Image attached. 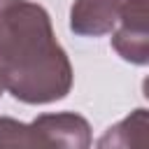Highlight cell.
Instances as JSON below:
<instances>
[{"instance_id": "6da1fadb", "label": "cell", "mask_w": 149, "mask_h": 149, "mask_svg": "<svg viewBox=\"0 0 149 149\" xmlns=\"http://www.w3.org/2000/svg\"><path fill=\"white\" fill-rule=\"evenodd\" d=\"M0 77L5 91L26 105L56 102L70 93L72 63L40 2L0 0Z\"/></svg>"}, {"instance_id": "7a4b0ae2", "label": "cell", "mask_w": 149, "mask_h": 149, "mask_svg": "<svg viewBox=\"0 0 149 149\" xmlns=\"http://www.w3.org/2000/svg\"><path fill=\"white\" fill-rule=\"evenodd\" d=\"M149 12L147 0H123L112 30V49L133 65L149 63Z\"/></svg>"}, {"instance_id": "3957f363", "label": "cell", "mask_w": 149, "mask_h": 149, "mask_svg": "<svg viewBox=\"0 0 149 149\" xmlns=\"http://www.w3.org/2000/svg\"><path fill=\"white\" fill-rule=\"evenodd\" d=\"M51 149H91V123L77 112H49L33 119Z\"/></svg>"}, {"instance_id": "277c9868", "label": "cell", "mask_w": 149, "mask_h": 149, "mask_svg": "<svg viewBox=\"0 0 149 149\" xmlns=\"http://www.w3.org/2000/svg\"><path fill=\"white\" fill-rule=\"evenodd\" d=\"M123 0H74L70 7V30L81 37H100L114 30Z\"/></svg>"}, {"instance_id": "5b68a950", "label": "cell", "mask_w": 149, "mask_h": 149, "mask_svg": "<svg viewBox=\"0 0 149 149\" xmlns=\"http://www.w3.org/2000/svg\"><path fill=\"white\" fill-rule=\"evenodd\" d=\"M95 149H147V109L137 107L126 119L109 126Z\"/></svg>"}, {"instance_id": "8992f818", "label": "cell", "mask_w": 149, "mask_h": 149, "mask_svg": "<svg viewBox=\"0 0 149 149\" xmlns=\"http://www.w3.org/2000/svg\"><path fill=\"white\" fill-rule=\"evenodd\" d=\"M0 149H51V144L33 123L0 116Z\"/></svg>"}, {"instance_id": "52a82bcc", "label": "cell", "mask_w": 149, "mask_h": 149, "mask_svg": "<svg viewBox=\"0 0 149 149\" xmlns=\"http://www.w3.org/2000/svg\"><path fill=\"white\" fill-rule=\"evenodd\" d=\"M5 93V84H2V77H0V95Z\"/></svg>"}]
</instances>
